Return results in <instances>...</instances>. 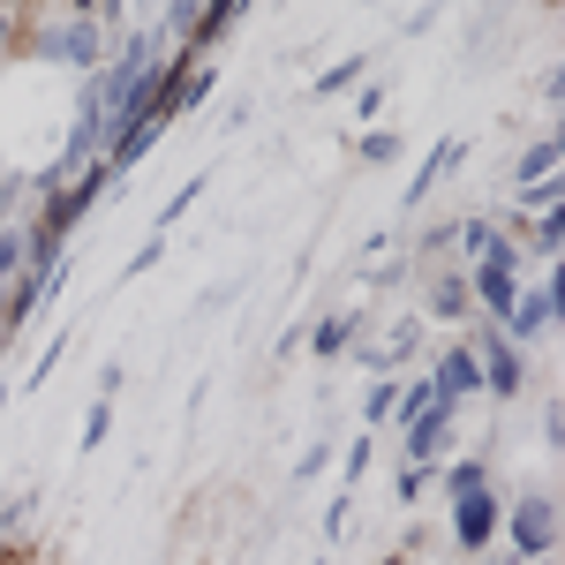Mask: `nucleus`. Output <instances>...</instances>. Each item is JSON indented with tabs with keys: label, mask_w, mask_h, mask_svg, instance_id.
<instances>
[{
	"label": "nucleus",
	"mask_w": 565,
	"mask_h": 565,
	"mask_svg": "<svg viewBox=\"0 0 565 565\" xmlns=\"http://www.w3.org/2000/svg\"><path fill=\"white\" fill-rule=\"evenodd\" d=\"M31 53L39 61H61L76 76H98L114 61V31L98 15H61V23H31Z\"/></svg>",
	"instance_id": "obj_1"
},
{
	"label": "nucleus",
	"mask_w": 565,
	"mask_h": 565,
	"mask_svg": "<svg viewBox=\"0 0 565 565\" xmlns=\"http://www.w3.org/2000/svg\"><path fill=\"white\" fill-rule=\"evenodd\" d=\"M498 527H505V543H513V565L551 558V543H558V498H551V490H521Z\"/></svg>",
	"instance_id": "obj_2"
},
{
	"label": "nucleus",
	"mask_w": 565,
	"mask_h": 565,
	"mask_svg": "<svg viewBox=\"0 0 565 565\" xmlns=\"http://www.w3.org/2000/svg\"><path fill=\"white\" fill-rule=\"evenodd\" d=\"M468 324H476L468 348H476V362H482V392H490V399H521V385H527L521 348L498 332V317H468Z\"/></svg>",
	"instance_id": "obj_3"
},
{
	"label": "nucleus",
	"mask_w": 565,
	"mask_h": 565,
	"mask_svg": "<svg viewBox=\"0 0 565 565\" xmlns=\"http://www.w3.org/2000/svg\"><path fill=\"white\" fill-rule=\"evenodd\" d=\"M558 302H565L558 279H535V287H521V295H513V309L498 317V332H505L513 348H535V340L558 324Z\"/></svg>",
	"instance_id": "obj_4"
},
{
	"label": "nucleus",
	"mask_w": 565,
	"mask_h": 565,
	"mask_svg": "<svg viewBox=\"0 0 565 565\" xmlns=\"http://www.w3.org/2000/svg\"><path fill=\"white\" fill-rule=\"evenodd\" d=\"M476 392H482V362H476V348L460 340V348H445V354H437V370H430V399L460 415V407H468Z\"/></svg>",
	"instance_id": "obj_5"
},
{
	"label": "nucleus",
	"mask_w": 565,
	"mask_h": 565,
	"mask_svg": "<svg viewBox=\"0 0 565 565\" xmlns=\"http://www.w3.org/2000/svg\"><path fill=\"white\" fill-rule=\"evenodd\" d=\"M498 521H505V498H498V490L452 498V543H460V551H490V543H498Z\"/></svg>",
	"instance_id": "obj_6"
},
{
	"label": "nucleus",
	"mask_w": 565,
	"mask_h": 565,
	"mask_svg": "<svg viewBox=\"0 0 565 565\" xmlns=\"http://www.w3.org/2000/svg\"><path fill=\"white\" fill-rule=\"evenodd\" d=\"M452 423H460V415H452V407H423V415H407V423H399V452H407V468H430L437 452H445V445H452Z\"/></svg>",
	"instance_id": "obj_7"
},
{
	"label": "nucleus",
	"mask_w": 565,
	"mask_h": 565,
	"mask_svg": "<svg viewBox=\"0 0 565 565\" xmlns=\"http://www.w3.org/2000/svg\"><path fill=\"white\" fill-rule=\"evenodd\" d=\"M423 317H437V324H468L476 317V295H468L460 264H437L430 279H423Z\"/></svg>",
	"instance_id": "obj_8"
},
{
	"label": "nucleus",
	"mask_w": 565,
	"mask_h": 565,
	"mask_svg": "<svg viewBox=\"0 0 565 565\" xmlns=\"http://www.w3.org/2000/svg\"><path fill=\"white\" fill-rule=\"evenodd\" d=\"M460 159H468V143H460V136H445V143H437L430 159H423V167H415V181H407V189H399V204H423V196H430L437 181L452 174V167H460Z\"/></svg>",
	"instance_id": "obj_9"
},
{
	"label": "nucleus",
	"mask_w": 565,
	"mask_h": 565,
	"mask_svg": "<svg viewBox=\"0 0 565 565\" xmlns=\"http://www.w3.org/2000/svg\"><path fill=\"white\" fill-rule=\"evenodd\" d=\"M354 340H362V309H332L317 332H309V354H324V362H340V354H354Z\"/></svg>",
	"instance_id": "obj_10"
},
{
	"label": "nucleus",
	"mask_w": 565,
	"mask_h": 565,
	"mask_svg": "<svg viewBox=\"0 0 565 565\" xmlns=\"http://www.w3.org/2000/svg\"><path fill=\"white\" fill-rule=\"evenodd\" d=\"M535 181H558V136H535L513 167V189H535Z\"/></svg>",
	"instance_id": "obj_11"
},
{
	"label": "nucleus",
	"mask_w": 565,
	"mask_h": 565,
	"mask_svg": "<svg viewBox=\"0 0 565 565\" xmlns=\"http://www.w3.org/2000/svg\"><path fill=\"white\" fill-rule=\"evenodd\" d=\"M159 31H167V45H174V39H204V0H167Z\"/></svg>",
	"instance_id": "obj_12"
},
{
	"label": "nucleus",
	"mask_w": 565,
	"mask_h": 565,
	"mask_svg": "<svg viewBox=\"0 0 565 565\" xmlns=\"http://www.w3.org/2000/svg\"><path fill=\"white\" fill-rule=\"evenodd\" d=\"M476 490H490V460H452L445 468V498H476Z\"/></svg>",
	"instance_id": "obj_13"
},
{
	"label": "nucleus",
	"mask_w": 565,
	"mask_h": 565,
	"mask_svg": "<svg viewBox=\"0 0 565 565\" xmlns=\"http://www.w3.org/2000/svg\"><path fill=\"white\" fill-rule=\"evenodd\" d=\"M527 249L558 257V249H565V218H558V212H535V218H527Z\"/></svg>",
	"instance_id": "obj_14"
},
{
	"label": "nucleus",
	"mask_w": 565,
	"mask_h": 565,
	"mask_svg": "<svg viewBox=\"0 0 565 565\" xmlns=\"http://www.w3.org/2000/svg\"><path fill=\"white\" fill-rule=\"evenodd\" d=\"M362 68H370V53H348L340 68H324V76H317V98H340L348 84H362Z\"/></svg>",
	"instance_id": "obj_15"
},
{
	"label": "nucleus",
	"mask_w": 565,
	"mask_h": 565,
	"mask_svg": "<svg viewBox=\"0 0 565 565\" xmlns=\"http://www.w3.org/2000/svg\"><path fill=\"white\" fill-rule=\"evenodd\" d=\"M23 271V218H0V287Z\"/></svg>",
	"instance_id": "obj_16"
},
{
	"label": "nucleus",
	"mask_w": 565,
	"mask_h": 565,
	"mask_svg": "<svg viewBox=\"0 0 565 565\" xmlns=\"http://www.w3.org/2000/svg\"><path fill=\"white\" fill-rule=\"evenodd\" d=\"M392 407H399V392H392V377H377V385H370V407H362V415H370V423H392Z\"/></svg>",
	"instance_id": "obj_17"
},
{
	"label": "nucleus",
	"mask_w": 565,
	"mask_h": 565,
	"mask_svg": "<svg viewBox=\"0 0 565 565\" xmlns=\"http://www.w3.org/2000/svg\"><path fill=\"white\" fill-rule=\"evenodd\" d=\"M114 430V407H106V399H98V407H90L84 415V452H98V437Z\"/></svg>",
	"instance_id": "obj_18"
},
{
	"label": "nucleus",
	"mask_w": 565,
	"mask_h": 565,
	"mask_svg": "<svg viewBox=\"0 0 565 565\" xmlns=\"http://www.w3.org/2000/svg\"><path fill=\"white\" fill-rule=\"evenodd\" d=\"M354 151H362V159H392V151H399V136H392V129H370Z\"/></svg>",
	"instance_id": "obj_19"
},
{
	"label": "nucleus",
	"mask_w": 565,
	"mask_h": 565,
	"mask_svg": "<svg viewBox=\"0 0 565 565\" xmlns=\"http://www.w3.org/2000/svg\"><path fill=\"white\" fill-rule=\"evenodd\" d=\"M196 196H204V181H189V189H181L174 204H167V212H159V226H174V218H181V212H189V204H196Z\"/></svg>",
	"instance_id": "obj_20"
},
{
	"label": "nucleus",
	"mask_w": 565,
	"mask_h": 565,
	"mask_svg": "<svg viewBox=\"0 0 565 565\" xmlns=\"http://www.w3.org/2000/svg\"><path fill=\"white\" fill-rule=\"evenodd\" d=\"M0 565H15V551H8V535H0Z\"/></svg>",
	"instance_id": "obj_21"
},
{
	"label": "nucleus",
	"mask_w": 565,
	"mask_h": 565,
	"mask_svg": "<svg viewBox=\"0 0 565 565\" xmlns=\"http://www.w3.org/2000/svg\"><path fill=\"white\" fill-rule=\"evenodd\" d=\"M317 565H324V558H317Z\"/></svg>",
	"instance_id": "obj_22"
}]
</instances>
